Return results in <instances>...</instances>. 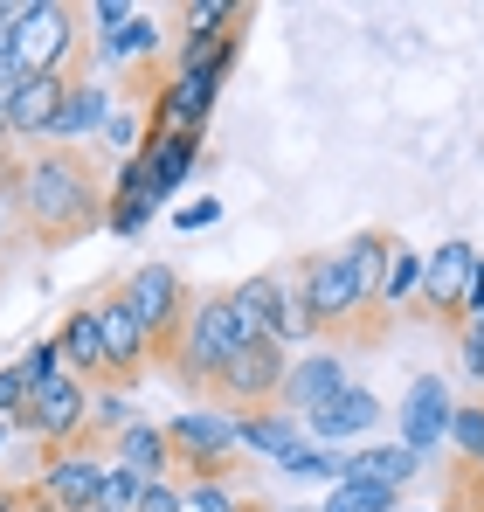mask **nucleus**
I'll return each mask as SVG.
<instances>
[{
  "instance_id": "f257e3e1",
  "label": "nucleus",
  "mask_w": 484,
  "mask_h": 512,
  "mask_svg": "<svg viewBox=\"0 0 484 512\" xmlns=\"http://www.w3.org/2000/svg\"><path fill=\"white\" fill-rule=\"evenodd\" d=\"M7 194H14V222L35 236V243H77L104 222V187L83 153H28L7 167Z\"/></svg>"
},
{
  "instance_id": "f03ea898",
  "label": "nucleus",
  "mask_w": 484,
  "mask_h": 512,
  "mask_svg": "<svg viewBox=\"0 0 484 512\" xmlns=\"http://www.w3.org/2000/svg\"><path fill=\"white\" fill-rule=\"evenodd\" d=\"M242 340V326H236V312H229V291H215V298H194L187 305V319H180V333H173V346H166V360H173V374L187 381V388H215V374H222V360L236 353Z\"/></svg>"
},
{
  "instance_id": "7ed1b4c3",
  "label": "nucleus",
  "mask_w": 484,
  "mask_h": 512,
  "mask_svg": "<svg viewBox=\"0 0 484 512\" xmlns=\"http://www.w3.org/2000/svg\"><path fill=\"white\" fill-rule=\"evenodd\" d=\"M77 42H83L77 7H63V0H21V14H14V56H7V70H14V77H70V56H77Z\"/></svg>"
},
{
  "instance_id": "20e7f679",
  "label": "nucleus",
  "mask_w": 484,
  "mask_h": 512,
  "mask_svg": "<svg viewBox=\"0 0 484 512\" xmlns=\"http://www.w3.org/2000/svg\"><path fill=\"white\" fill-rule=\"evenodd\" d=\"M118 305L139 319L146 346H153V353H166V346H173V333H180V319H187V305H194V291H187V277H180L173 263H139V270L118 284Z\"/></svg>"
},
{
  "instance_id": "39448f33",
  "label": "nucleus",
  "mask_w": 484,
  "mask_h": 512,
  "mask_svg": "<svg viewBox=\"0 0 484 512\" xmlns=\"http://www.w3.org/2000/svg\"><path fill=\"white\" fill-rule=\"evenodd\" d=\"M160 429H166V450H173V471H187V478H222L229 457H236V416L222 402L180 409Z\"/></svg>"
},
{
  "instance_id": "423d86ee",
  "label": "nucleus",
  "mask_w": 484,
  "mask_h": 512,
  "mask_svg": "<svg viewBox=\"0 0 484 512\" xmlns=\"http://www.w3.org/2000/svg\"><path fill=\"white\" fill-rule=\"evenodd\" d=\"M284 367H291V353H284L277 340H249V346H236V353L222 360V374H215V402H222L229 416H249V409H277Z\"/></svg>"
},
{
  "instance_id": "0eeeda50",
  "label": "nucleus",
  "mask_w": 484,
  "mask_h": 512,
  "mask_svg": "<svg viewBox=\"0 0 484 512\" xmlns=\"http://www.w3.org/2000/svg\"><path fill=\"white\" fill-rule=\"evenodd\" d=\"M14 429L35 436L42 450H70V443H83V436H90V388H83L77 374H56L49 388L28 395V409L14 416Z\"/></svg>"
},
{
  "instance_id": "6e6552de",
  "label": "nucleus",
  "mask_w": 484,
  "mask_h": 512,
  "mask_svg": "<svg viewBox=\"0 0 484 512\" xmlns=\"http://www.w3.org/2000/svg\"><path fill=\"white\" fill-rule=\"evenodd\" d=\"M450 409H457L450 402V381L443 374H415L402 388V402H395V443L429 464L443 450V436H450Z\"/></svg>"
},
{
  "instance_id": "1a4fd4ad",
  "label": "nucleus",
  "mask_w": 484,
  "mask_h": 512,
  "mask_svg": "<svg viewBox=\"0 0 484 512\" xmlns=\"http://www.w3.org/2000/svg\"><path fill=\"white\" fill-rule=\"evenodd\" d=\"M97 478H104V457L90 443L49 450L42 471H35V506L42 512H90L97 506Z\"/></svg>"
},
{
  "instance_id": "9d476101",
  "label": "nucleus",
  "mask_w": 484,
  "mask_h": 512,
  "mask_svg": "<svg viewBox=\"0 0 484 512\" xmlns=\"http://www.w3.org/2000/svg\"><path fill=\"white\" fill-rule=\"evenodd\" d=\"M111 104H118V84H111V77H97V70H90V77H70L63 111H56V125H49L42 146H56V153H83V146H97Z\"/></svg>"
},
{
  "instance_id": "9b49d317",
  "label": "nucleus",
  "mask_w": 484,
  "mask_h": 512,
  "mask_svg": "<svg viewBox=\"0 0 484 512\" xmlns=\"http://www.w3.org/2000/svg\"><path fill=\"white\" fill-rule=\"evenodd\" d=\"M291 277H298V291H305V305H312V326H319V333H346V326H360V298H353V277H346L339 250L305 256Z\"/></svg>"
},
{
  "instance_id": "f8f14e48",
  "label": "nucleus",
  "mask_w": 484,
  "mask_h": 512,
  "mask_svg": "<svg viewBox=\"0 0 484 512\" xmlns=\"http://www.w3.org/2000/svg\"><path fill=\"white\" fill-rule=\"evenodd\" d=\"M215 97H222V77H208V70H173V77L153 90L146 125H153V132H208Z\"/></svg>"
},
{
  "instance_id": "ddd939ff",
  "label": "nucleus",
  "mask_w": 484,
  "mask_h": 512,
  "mask_svg": "<svg viewBox=\"0 0 484 512\" xmlns=\"http://www.w3.org/2000/svg\"><path fill=\"white\" fill-rule=\"evenodd\" d=\"M381 395L374 388H339L325 409L305 416V443H325V450H346V443H374V423H381Z\"/></svg>"
},
{
  "instance_id": "4468645a",
  "label": "nucleus",
  "mask_w": 484,
  "mask_h": 512,
  "mask_svg": "<svg viewBox=\"0 0 484 512\" xmlns=\"http://www.w3.org/2000/svg\"><path fill=\"white\" fill-rule=\"evenodd\" d=\"M339 388H353L346 381V360L332 353V346H312V353H291V367H284V388H277V409H291L298 423L325 409Z\"/></svg>"
},
{
  "instance_id": "2eb2a0df",
  "label": "nucleus",
  "mask_w": 484,
  "mask_h": 512,
  "mask_svg": "<svg viewBox=\"0 0 484 512\" xmlns=\"http://www.w3.org/2000/svg\"><path fill=\"white\" fill-rule=\"evenodd\" d=\"M471 263H478V243H471V236H450V243H436V250L422 256V291H415L422 312H436V319L457 326V298H464Z\"/></svg>"
},
{
  "instance_id": "dca6fc26",
  "label": "nucleus",
  "mask_w": 484,
  "mask_h": 512,
  "mask_svg": "<svg viewBox=\"0 0 484 512\" xmlns=\"http://www.w3.org/2000/svg\"><path fill=\"white\" fill-rule=\"evenodd\" d=\"M63 90H70V77H21V84L7 90V104H0L7 111V139L42 153V139H49V125L63 111Z\"/></svg>"
},
{
  "instance_id": "f3484780",
  "label": "nucleus",
  "mask_w": 484,
  "mask_h": 512,
  "mask_svg": "<svg viewBox=\"0 0 484 512\" xmlns=\"http://www.w3.org/2000/svg\"><path fill=\"white\" fill-rule=\"evenodd\" d=\"M139 167H146V187H153V208H160L166 194H180V187H187V173L201 167V132H153V125H146Z\"/></svg>"
},
{
  "instance_id": "a211bd4d",
  "label": "nucleus",
  "mask_w": 484,
  "mask_h": 512,
  "mask_svg": "<svg viewBox=\"0 0 484 512\" xmlns=\"http://www.w3.org/2000/svg\"><path fill=\"white\" fill-rule=\"evenodd\" d=\"M90 312H97V333H104V360H111V381L118 388H132V374L153 360V346L139 333V319L118 305V291H104V298H90Z\"/></svg>"
},
{
  "instance_id": "6ab92c4d",
  "label": "nucleus",
  "mask_w": 484,
  "mask_h": 512,
  "mask_svg": "<svg viewBox=\"0 0 484 512\" xmlns=\"http://www.w3.org/2000/svg\"><path fill=\"white\" fill-rule=\"evenodd\" d=\"M56 346H63V374H77L83 388L111 381V360H104V333H97V312H90V305H70V319L56 326Z\"/></svg>"
},
{
  "instance_id": "aec40b11",
  "label": "nucleus",
  "mask_w": 484,
  "mask_h": 512,
  "mask_svg": "<svg viewBox=\"0 0 484 512\" xmlns=\"http://www.w3.org/2000/svg\"><path fill=\"white\" fill-rule=\"evenodd\" d=\"M111 464H125L139 485H153V478H173V450H166V429L146 423V416H132V423L111 436Z\"/></svg>"
},
{
  "instance_id": "412c9836",
  "label": "nucleus",
  "mask_w": 484,
  "mask_h": 512,
  "mask_svg": "<svg viewBox=\"0 0 484 512\" xmlns=\"http://www.w3.org/2000/svg\"><path fill=\"white\" fill-rule=\"evenodd\" d=\"M298 443H305V423H298L291 409H249V416H236V450H242V457H270V464H284Z\"/></svg>"
},
{
  "instance_id": "4be33fe9",
  "label": "nucleus",
  "mask_w": 484,
  "mask_h": 512,
  "mask_svg": "<svg viewBox=\"0 0 484 512\" xmlns=\"http://www.w3.org/2000/svg\"><path fill=\"white\" fill-rule=\"evenodd\" d=\"M388 250H395V236L388 229H360L353 243H339V263H346V277H353V298H360V312L381 298V277H388Z\"/></svg>"
},
{
  "instance_id": "5701e85b",
  "label": "nucleus",
  "mask_w": 484,
  "mask_h": 512,
  "mask_svg": "<svg viewBox=\"0 0 484 512\" xmlns=\"http://www.w3.org/2000/svg\"><path fill=\"white\" fill-rule=\"evenodd\" d=\"M160 49H166L160 14H153V7H139V14H132V28H125L118 42H104V49H97V77H111V70H139V63H153Z\"/></svg>"
},
{
  "instance_id": "b1692460",
  "label": "nucleus",
  "mask_w": 484,
  "mask_h": 512,
  "mask_svg": "<svg viewBox=\"0 0 484 512\" xmlns=\"http://www.w3.org/2000/svg\"><path fill=\"white\" fill-rule=\"evenodd\" d=\"M415 471H422V457L402 450V443H360V450H346V471H339V478H367V485L402 492Z\"/></svg>"
},
{
  "instance_id": "393cba45",
  "label": "nucleus",
  "mask_w": 484,
  "mask_h": 512,
  "mask_svg": "<svg viewBox=\"0 0 484 512\" xmlns=\"http://www.w3.org/2000/svg\"><path fill=\"white\" fill-rule=\"evenodd\" d=\"M277 298H284V277L277 270H256L229 291V312H236L242 340H270V319H277Z\"/></svg>"
},
{
  "instance_id": "a878e982",
  "label": "nucleus",
  "mask_w": 484,
  "mask_h": 512,
  "mask_svg": "<svg viewBox=\"0 0 484 512\" xmlns=\"http://www.w3.org/2000/svg\"><path fill=\"white\" fill-rule=\"evenodd\" d=\"M270 340L284 346V353H298V346L319 340V326H312V305H305V291H298V277H284V298H277V319H270Z\"/></svg>"
},
{
  "instance_id": "bb28decb",
  "label": "nucleus",
  "mask_w": 484,
  "mask_h": 512,
  "mask_svg": "<svg viewBox=\"0 0 484 512\" xmlns=\"http://www.w3.org/2000/svg\"><path fill=\"white\" fill-rule=\"evenodd\" d=\"M422 291V250H408L402 236H395V250H388V277H381V298L374 305H388V312H408V298Z\"/></svg>"
},
{
  "instance_id": "cd10ccee",
  "label": "nucleus",
  "mask_w": 484,
  "mask_h": 512,
  "mask_svg": "<svg viewBox=\"0 0 484 512\" xmlns=\"http://www.w3.org/2000/svg\"><path fill=\"white\" fill-rule=\"evenodd\" d=\"M291 485H339V471H346V450H325V443H298L284 464H277Z\"/></svg>"
},
{
  "instance_id": "c85d7f7f",
  "label": "nucleus",
  "mask_w": 484,
  "mask_h": 512,
  "mask_svg": "<svg viewBox=\"0 0 484 512\" xmlns=\"http://www.w3.org/2000/svg\"><path fill=\"white\" fill-rule=\"evenodd\" d=\"M395 506H402V492L367 485V478H339V485H325V506L319 512H395Z\"/></svg>"
},
{
  "instance_id": "c756f323",
  "label": "nucleus",
  "mask_w": 484,
  "mask_h": 512,
  "mask_svg": "<svg viewBox=\"0 0 484 512\" xmlns=\"http://www.w3.org/2000/svg\"><path fill=\"white\" fill-rule=\"evenodd\" d=\"M118 160H139V146H146V97L139 104H111V118H104V132H97Z\"/></svg>"
},
{
  "instance_id": "7c9ffc66",
  "label": "nucleus",
  "mask_w": 484,
  "mask_h": 512,
  "mask_svg": "<svg viewBox=\"0 0 484 512\" xmlns=\"http://www.w3.org/2000/svg\"><path fill=\"white\" fill-rule=\"evenodd\" d=\"M229 21H242L236 0H194V7H180V35H194V42H222V35H236Z\"/></svg>"
},
{
  "instance_id": "2f4dec72",
  "label": "nucleus",
  "mask_w": 484,
  "mask_h": 512,
  "mask_svg": "<svg viewBox=\"0 0 484 512\" xmlns=\"http://www.w3.org/2000/svg\"><path fill=\"white\" fill-rule=\"evenodd\" d=\"M132 416H139L132 409V388H118V381H97L90 388V436H118Z\"/></svg>"
},
{
  "instance_id": "473e14b6",
  "label": "nucleus",
  "mask_w": 484,
  "mask_h": 512,
  "mask_svg": "<svg viewBox=\"0 0 484 512\" xmlns=\"http://www.w3.org/2000/svg\"><path fill=\"white\" fill-rule=\"evenodd\" d=\"M132 0H90V7H77V21L90 28V49H104V42H118L125 28H132Z\"/></svg>"
},
{
  "instance_id": "72a5a7b5",
  "label": "nucleus",
  "mask_w": 484,
  "mask_h": 512,
  "mask_svg": "<svg viewBox=\"0 0 484 512\" xmlns=\"http://www.w3.org/2000/svg\"><path fill=\"white\" fill-rule=\"evenodd\" d=\"M7 367H14V374H21V388L35 395V388H49V381L63 374V346H56V340H35L21 360H7Z\"/></svg>"
},
{
  "instance_id": "f704fd0d",
  "label": "nucleus",
  "mask_w": 484,
  "mask_h": 512,
  "mask_svg": "<svg viewBox=\"0 0 484 512\" xmlns=\"http://www.w3.org/2000/svg\"><path fill=\"white\" fill-rule=\"evenodd\" d=\"M180 512H242L229 478H180Z\"/></svg>"
},
{
  "instance_id": "c9c22d12",
  "label": "nucleus",
  "mask_w": 484,
  "mask_h": 512,
  "mask_svg": "<svg viewBox=\"0 0 484 512\" xmlns=\"http://www.w3.org/2000/svg\"><path fill=\"white\" fill-rule=\"evenodd\" d=\"M443 443H457V450H464V457L484 471V402H457V409H450V436H443Z\"/></svg>"
},
{
  "instance_id": "e433bc0d",
  "label": "nucleus",
  "mask_w": 484,
  "mask_h": 512,
  "mask_svg": "<svg viewBox=\"0 0 484 512\" xmlns=\"http://www.w3.org/2000/svg\"><path fill=\"white\" fill-rule=\"evenodd\" d=\"M139 506V478L125 471V464H111L104 457V478H97V512H132Z\"/></svg>"
},
{
  "instance_id": "4c0bfd02",
  "label": "nucleus",
  "mask_w": 484,
  "mask_h": 512,
  "mask_svg": "<svg viewBox=\"0 0 484 512\" xmlns=\"http://www.w3.org/2000/svg\"><path fill=\"white\" fill-rule=\"evenodd\" d=\"M153 215H160L153 201H104V229H111V236H125V243H139Z\"/></svg>"
},
{
  "instance_id": "58836bf2",
  "label": "nucleus",
  "mask_w": 484,
  "mask_h": 512,
  "mask_svg": "<svg viewBox=\"0 0 484 512\" xmlns=\"http://www.w3.org/2000/svg\"><path fill=\"white\" fill-rule=\"evenodd\" d=\"M457 374L484 395V326H457Z\"/></svg>"
},
{
  "instance_id": "ea45409f",
  "label": "nucleus",
  "mask_w": 484,
  "mask_h": 512,
  "mask_svg": "<svg viewBox=\"0 0 484 512\" xmlns=\"http://www.w3.org/2000/svg\"><path fill=\"white\" fill-rule=\"evenodd\" d=\"M104 201H153V187H146V167H139V160H118V180L104 187Z\"/></svg>"
},
{
  "instance_id": "a19ab883",
  "label": "nucleus",
  "mask_w": 484,
  "mask_h": 512,
  "mask_svg": "<svg viewBox=\"0 0 484 512\" xmlns=\"http://www.w3.org/2000/svg\"><path fill=\"white\" fill-rule=\"evenodd\" d=\"M484 319V250L471 263V277H464V298H457V326H478Z\"/></svg>"
},
{
  "instance_id": "79ce46f5",
  "label": "nucleus",
  "mask_w": 484,
  "mask_h": 512,
  "mask_svg": "<svg viewBox=\"0 0 484 512\" xmlns=\"http://www.w3.org/2000/svg\"><path fill=\"white\" fill-rule=\"evenodd\" d=\"M215 222H222V201H208V194L173 208V229H187V236H194V229H215Z\"/></svg>"
},
{
  "instance_id": "37998d69",
  "label": "nucleus",
  "mask_w": 484,
  "mask_h": 512,
  "mask_svg": "<svg viewBox=\"0 0 484 512\" xmlns=\"http://www.w3.org/2000/svg\"><path fill=\"white\" fill-rule=\"evenodd\" d=\"M132 512H180V478H153V485H139V506Z\"/></svg>"
},
{
  "instance_id": "c03bdc74",
  "label": "nucleus",
  "mask_w": 484,
  "mask_h": 512,
  "mask_svg": "<svg viewBox=\"0 0 484 512\" xmlns=\"http://www.w3.org/2000/svg\"><path fill=\"white\" fill-rule=\"evenodd\" d=\"M28 409V388H21V374L14 367H0V423H14Z\"/></svg>"
},
{
  "instance_id": "a18cd8bd",
  "label": "nucleus",
  "mask_w": 484,
  "mask_h": 512,
  "mask_svg": "<svg viewBox=\"0 0 484 512\" xmlns=\"http://www.w3.org/2000/svg\"><path fill=\"white\" fill-rule=\"evenodd\" d=\"M14 14H21V0H0V70L14 56Z\"/></svg>"
},
{
  "instance_id": "49530a36",
  "label": "nucleus",
  "mask_w": 484,
  "mask_h": 512,
  "mask_svg": "<svg viewBox=\"0 0 484 512\" xmlns=\"http://www.w3.org/2000/svg\"><path fill=\"white\" fill-rule=\"evenodd\" d=\"M14 229H21V222H14V194H7V173H0V243H7Z\"/></svg>"
},
{
  "instance_id": "de8ad7c7",
  "label": "nucleus",
  "mask_w": 484,
  "mask_h": 512,
  "mask_svg": "<svg viewBox=\"0 0 484 512\" xmlns=\"http://www.w3.org/2000/svg\"><path fill=\"white\" fill-rule=\"evenodd\" d=\"M7 153H14V139H7V111H0V173H7Z\"/></svg>"
},
{
  "instance_id": "09e8293b",
  "label": "nucleus",
  "mask_w": 484,
  "mask_h": 512,
  "mask_svg": "<svg viewBox=\"0 0 484 512\" xmlns=\"http://www.w3.org/2000/svg\"><path fill=\"white\" fill-rule=\"evenodd\" d=\"M14 506H21V492H14V485L0 478V512H14Z\"/></svg>"
},
{
  "instance_id": "8fccbe9b",
  "label": "nucleus",
  "mask_w": 484,
  "mask_h": 512,
  "mask_svg": "<svg viewBox=\"0 0 484 512\" xmlns=\"http://www.w3.org/2000/svg\"><path fill=\"white\" fill-rule=\"evenodd\" d=\"M298 512H319V506H298Z\"/></svg>"
}]
</instances>
